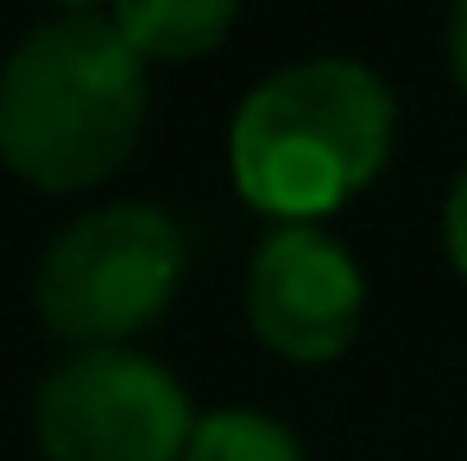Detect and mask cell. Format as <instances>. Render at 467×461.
Masks as SVG:
<instances>
[{
  "mask_svg": "<svg viewBox=\"0 0 467 461\" xmlns=\"http://www.w3.org/2000/svg\"><path fill=\"white\" fill-rule=\"evenodd\" d=\"M146 133V58L114 13H51L0 64V164L32 190H95Z\"/></svg>",
  "mask_w": 467,
  "mask_h": 461,
  "instance_id": "6da1fadb",
  "label": "cell"
},
{
  "mask_svg": "<svg viewBox=\"0 0 467 461\" xmlns=\"http://www.w3.org/2000/svg\"><path fill=\"white\" fill-rule=\"evenodd\" d=\"M398 101L354 58H304L246 89L228 127V177L278 228H316L391 158Z\"/></svg>",
  "mask_w": 467,
  "mask_h": 461,
  "instance_id": "7a4b0ae2",
  "label": "cell"
},
{
  "mask_svg": "<svg viewBox=\"0 0 467 461\" xmlns=\"http://www.w3.org/2000/svg\"><path fill=\"white\" fill-rule=\"evenodd\" d=\"M190 266V240L158 203H101L77 215L38 259L32 304L70 348H120L158 322Z\"/></svg>",
  "mask_w": 467,
  "mask_h": 461,
  "instance_id": "3957f363",
  "label": "cell"
},
{
  "mask_svg": "<svg viewBox=\"0 0 467 461\" xmlns=\"http://www.w3.org/2000/svg\"><path fill=\"white\" fill-rule=\"evenodd\" d=\"M45 461H183L196 411L177 373L133 348H77L32 392Z\"/></svg>",
  "mask_w": 467,
  "mask_h": 461,
  "instance_id": "277c9868",
  "label": "cell"
},
{
  "mask_svg": "<svg viewBox=\"0 0 467 461\" xmlns=\"http://www.w3.org/2000/svg\"><path fill=\"white\" fill-rule=\"evenodd\" d=\"M367 316V278L354 253L322 228H272L246 266V322L253 335L297 367L341 361Z\"/></svg>",
  "mask_w": 467,
  "mask_h": 461,
  "instance_id": "5b68a950",
  "label": "cell"
},
{
  "mask_svg": "<svg viewBox=\"0 0 467 461\" xmlns=\"http://www.w3.org/2000/svg\"><path fill=\"white\" fill-rule=\"evenodd\" d=\"M120 38L146 58V64H190L222 51V38L234 32L240 6L234 0H120L108 6Z\"/></svg>",
  "mask_w": 467,
  "mask_h": 461,
  "instance_id": "8992f818",
  "label": "cell"
},
{
  "mask_svg": "<svg viewBox=\"0 0 467 461\" xmlns=\"http://www.w3.org/2000/svg\"><path fill=\"white\" fill-rule=\"evenodd\" d=\"M183 461H310L297 430H285L278 417L265 411H209L196 417V436H190V456Z\"/></svg>",
  "mask_w": 467,
  "mask_h": 461,
  "instance_id": "52a82bcc",
  "label": "cell"
},
{
  "mask_svg": "<svg viewBox=\"0 0 467 461\" xmlns=\"http://www.w3.org/2000/svg\"><path fill=\"white\" fill-rule=\"evenodd\" d=\"M442 253H449V266L467 278V164L455 171L449 203H442Z\"/></svg>",
  "mask_w": 467,
  "mask_h": 461,
  "instance_id": "ba28073f",
  "label": "cell"
},
{
  "mask_svg": "<svg viewBox=\"0 0 467 461\" xmlns=\"http://www.w3.org/2000/svg\"><path fill=\"white\" fill-rule=\"evenodd\" d=\"M449 70H455V82H462V95H467V0L449 13Z\"/></svg>",
  "mask_w": 467,
  "mask_h": 461,
  "instance_id": "9c48e42d",
  "label": "cell"
}]
</instances>
